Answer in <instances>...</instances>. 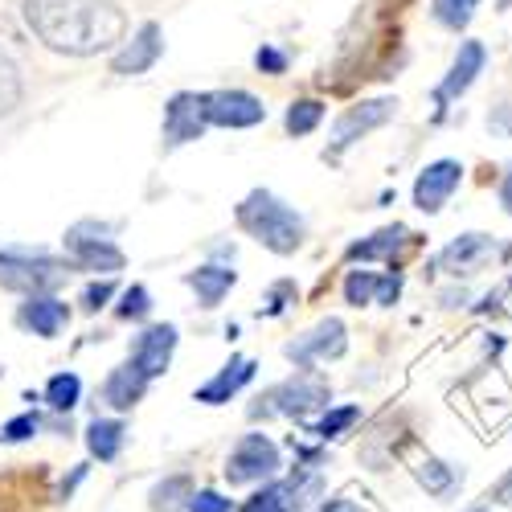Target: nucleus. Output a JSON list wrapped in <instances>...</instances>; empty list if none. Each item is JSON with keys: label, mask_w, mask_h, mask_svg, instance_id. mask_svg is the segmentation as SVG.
I'll return each instance as SVG.
<instances>
[{"label": "nucleus", "mask_w": 512, "mask_h": 512, "mask_svg": "<svg viewBox=\"0 0 512 512\" xmlns=\"http://www.w3.org/2000/svg\"><path fill=\"white\" fill-rule=\"evenodd\" d=\"M320 119H324V103L300 99V103H291V111H287V132L291 136H308V132H316Z\"/></svg>", "instance_id": "obj_24"}, {"label": "nucleus", "mask_w": 512, "mask_h": 512, "mask_svg": "<svg viewBox=\"0 0 512 512\" xmlns=\"http://www.w3.org/2000/svg\"><path fill=\"white\" fill-rule=\"evenodd\" d=\"M234 271L230 267H197L193 275H189V287L197 291V300L205 304V308H218L222 304V295L234 287Z\"/></svg>", "instance_id": "obj_20"}, {"label": "nucleus", "mask_w": 512, "mask_h": 512, "mask_svg": "<svg viewBox=\"0 0 512 512\" xmlns=\"http://www.w3.org/2000/svg\"><path fill=\"white\" fill-rule=\"evenodd\" d=\"M25 21L50 50L70 58L103 54L127 33V17L111 0H25Z\"/></svg>", "instance_id": "obj_1"}, {"label": "nucleus", "mask_w": 512, "mask_h": 512, "mask_svg": "<svg viewBox=\"0 0 512 512\" xmlns=\"http://www.w3.org/2000/svg\"><path fill=\"white\" fill-rule=\"evenodd\" d=\"M193 500L189 492V480L185 476H173V480H164L152 488V512H185Z\"/></svg>", "instance_id": "obj_22"}, {"label": "nucleus", "mask_w": 512, "mask_h": 512, "mask_svg": "<svg viewBox=\"0 0 512 512\" xmlns=\"http://www.w3.org/2000/svg\"><path fill=\"white\" fill-rule=\"evenodd\" d=\"M357 418H361V406H340V410H328V414L316 422V435H320V439H336V435H345Z\"/></svg>", "instance_id": "obj_29"}, {"label": "nucleus", "mask_w": 512, "mask_h": 512, "mask_svg": "<svg viewBox=\"0 0 512 512\" xmlns=\"http://www.w3.org/2000/svg\"><path fill=\"white\" fill-rule=\"evenodd\" d=\"M500 201H504V209L512 213V168H508V177H504V185H500Z\"/></svg>", "instance_id": "obj_37"}, {"label": "nucleus", "mask_w": 512, "mask_h": 512, "mask_svg": "<svg viewBox=\"0 0 512 512\" xmlns=\"http://www.w3.org/2000/svg\"><path fill=\"white\" fill-rule=\"evenodd\" d=\"M66 250L78 271H119L123 267V250L107 238V226H95V222H78L70 234H66Z\"/></svg>", "instance_id": "obj_5"}, {"label": "nucleus", "mask_w": 512, "mask_h": 512, "mask_svg": "<svg viewBox=\"0 0 512 512\" xmlns=\"http://www.w3.org/2000/svg\"><path fill=\"white\" fill-rule=\"evenodd\" d=\"M394 111H398V99H373V103L349 107L345 115H340V123H336V144L361 140L365 132H373V127H381L386 119H394Z\"/></svg>", "instance_id": "obj_14"}, {"label": "nucleus", "mask_w": 512, "mask_h": 512, "mask_svg": "<svg viewBox=\"0 0 512 512\" xmlns=\"http://www.w3.org/2000/svg\"><path fill=\"white\" fill-rule=\"evenodd\" d=\"M263 406H254L250 414L263 418V414H287V418H308L320 406H328V381L316 373H295L291 381L275 386L267 398H259Z\"/></svg>", "instance_id": "obj_4"}, {"label": "nucleus", "mask_w": 512, "mask_h": 512, "mask_svg": "<svg viewBox=\"0 0 512 512\" xmlns=\"http://www.w3.org/2000/svg\"><path fill=\"white\" fill-rule=\"evenodd\" d=\"M459 177H463L459 160H435V164H426L422 173H418V181H414V205L422 213H439L451 201V193L459 189Z\"/></svg>", "instance_id": "obj_9"}, {"label": "nucleus", "mask_w": 512, "mask_h": 512, "mask_svg": "<svg viewBox=\"0 0 512 512\" xmlns=\"http://www.w3.org/2000/svg\"><path fill=\"white\" fill-rule=\"evenodd\" d=\"M144 390H148V377L127 361V365H119L111 377H107V386H103V402H111L115 410H132L140 398H144Z\"/></svg>", "instance_id": "obj_19"}, {"label": "nucleus", "mask_w": 512, "mask_h": 512, "mask_svg": "<svg viewBox=\"0 0 512 512\" xmlns=\"http://www.w3.org/2000/svg\"><path fill=\"white\" fill-rule=\"evenodd\" d=\"M476 9H480V0H435V21L459 33L467 21L476 17Z\"/></svg>", "instance_id": "obj_25"}, {"label": "nucleus", "mask_w": 512, "mask_h": 512, "mask_svg": "<svg viewBox=\"0 0 512 512\" xmlns=\"http://www.w3.org/2000/svg\"><path fill=\"white\" fill-rule=\"evenodd\" d=\"M320 512H361V508H357L353 500H328Z\"/></svg>", "instance_id": "obj_36"}, {"label": "nucleus", "mask_w": 512, "mask_h": 512, "mask_svg": "<svg viewBox=\"0 0 512 512\" xmlns=\"http://www.w3.org/2000/svg\"><path fill=\"white\" fill-rule=\"evenodd\" d=\"M205 132V103L201 95H173V103L164 107V140L168 144H189Z\"/></svg>", "instance_id": "obj_10"}, {"label": "nucleus", "mask_w": 512, "mask_h": 512, "mask_svg": "<svg viewBox=\"0 0 512 512\" xmlns=\"http://www.w3.org/2000/svg\"><path fill=\"white\" fill-rule=\"evenodd\" d=\"M78 394H82V381L74 373H58V377H50V386H46V402L54 410H74Z\"/></svg>", "instance_id": "obj_26"}, {"label": "nucleus", "mask_w": 512, "mask_h": 512, "mask_svg": "<svg viewBox=\"0 0 512 512\" xmlns=\"http://www.w3.org/2000/svg\"><path fill=\"white\" fill-rule=\"evenodd\" d=\"M500 5H512V0H500Z\"/></svg>", "instance_id": "obj_38"}, {"label": "nucleus", "mask_w": 512, "mask_h": 512, "mask_svg": "<svg viewBox=\"0 0 512 512\" xmlns=\"http://www.w3.org/2000/svg\"><path fill=\"white\" fill-rule=\"evenodd\" d=\"M111 291H115L111 283H91V287H87V295H82V304H87L91 312H99V308L111 300Z\"/></svg>", "instance_id": "obj_34"}, {"label": "nucleus", "mask_w": 512, "mask_h": 512, "mask_svg": "<svg viewBox=\"0 0 512 512\" xmlns=\"http://www.w3.org/2000/svg\"><path fill=\"white\" fill-rule=\"evenodd\" d=\"M201 103H205V123L218 127H254L267 119V107L250 91H209L201 95Z\"/></svg>", "instance_id": "obj_8"}, {"label": "nucleus", "mask_w": 512, "mask_h": 512, "mask_svg": "<svg viewBox=\"0 0 512 512\" xmlns=\"http://www.w3.org/2000/svg\"><path fill=\"white\" fill-rule=\"evenodd\" d=\"M123 439H127V426L115 422V418H95V422L87 426V447H91V455L103 459V463H111V459L119 455Z\"/></svg>", "instance_id": "obj_21"}, {"label": "nucleus", "mask_w": 512, "mask_h": 512, "mask_svg": "<svg viewBox=\"0 0 512 512\" xmlns=\"http://www.w3.org/2000/svg\"><path fill=\"white\" fill-rule=\"evenodd\" d=\"M21 103V74L13 66V58L0 50V115H9Z\"/></svg>", "instance_id": "obj_28"}, {"label": "nucleus", "mask_w": 512, "mask_h": 512, "mask_svg": "<svg viewBox=\"0 0 512 512\" xmlns=\"http://www.w3.org/2000/svg\"><path fill=\"white\" fill-rule=\"evenodd\" d=\"M496 250H500V246H496L488 234H459V238L439 254V263H443V271H451V275H476V271H484V267L492 263Z\"/></svg>", "instance_id": "obj_11"}, {"label": "nucleus", "mask_w": 512, "mask_h": 512, "mask_svg": "<svg viewBox=\"0 0 512 512\" xmlns=\"http://www.w3.org/2000/svg\"><path fill=\"white\" fill-rule=\"evenodd\" d=\"M254 66H259L263 74H283L287 70V54L275 50V46H263L259 54H254Z\"/></svg>", "instance_id": "obj_33"}, {"label": "nucleus", "mask_w": 512, "mask_h": 512, "mask_svg": "<svg viewBox=\"0 0 512 512\" xmlns=\"http://www.w3.org/2000/svg\"><path fill=\"white\" fill-rule=\"evenodd\" d=\"M17 320H21V328H29L37 336H58L62 324L70 320V312H66L62 300H54V295H29V300L21 304Z\"/></svg>", "instance_id": "obj_17"}, {"label": "nucleus", "mask_w": 512, "mask_h": 512, "mask_svg": "<svg viewBox=\"0 0 512 512\" xmlns=\"http://www.w3.org/2000/svg\"><path fill=\"white\" fill-rule=\"evenodd\" d=\"M418 484H422L426 492H435V496H447V492L455 488V467H447V463H439V459H426V463L418 467Z\"/></svg>", "instance_id": "obj_27"}, {"label": "nucleus", "mask_w": 512, "mask_h": 512, "mask_svg": "<svg viewBox=\"0 0 512 512\" xmlns=\"http://www.w3.org/2000/svg\"><path fill=\"white\" fill-rule=\"evenodd\" d=\"M398 291H402V279H394V275L353 271V275L345 279V300H349L353 308H361V304H394Z\"/></svg>", "instance_id": "obj_16"}, {"label": "nucleus", "mask_w": 512, "mask_h": 512, "mask_svg": "<svg viewBox=\"0 0 512 512\" xmlns=\"http://www.w3.org/2000/svg\"><path fill=\"white\" fill-rule=\"evenodd\" d=\"M275 472H279V447L267 435H246L226 459V480L230 484H263Z\"/></svg>", "instance_id": "obj_6"}, {"label": "nucleus", "mask_w": 512, "mask_h": 512, "mask_svg": "<svg viewBox=\"0 0 512 512\" xmlns=\"http://www.w3.org/2000/svg\"><path fill=\"white\" fill-rule=\"evenodd\" d=\"M37 414H21V418H13L9 426H5V435H0V439H5V443H25L29 435H37Z\"/></svg>", "instance_id": "obj_31"}, {"label": "nucleus", "mask_w": 512, "mask_h": 512, "mask_svg": "<svg viewBox=\"0 0 512 512\" xmlns=\"http://www.w3.org/2000/svg\"><path fill=\"white\" fill-rule=\"evenodd\" d=\"M484 62H488V50L480 46V41H463L459 46V54H455V62H451V74L443 78V87H439V103H447V99H455V95H463L467 87L476 82V74L484 70Z\"/></svg>", "instance_id": "obj_15"}, {"label": "nucleus", "mask_w": 512, "mask_h": 512, "mask_svg": "<svg viewBox=\"0 0 512 512\" xmlns=\"http://www.w3.org/2000/svg\"><path fill=\"white\" fill-rule=\"evenodd\" d=\"M148 308H152V295H148L144 287H127V291H123V304H119V316H123V320H144Z\"/></svg>", "instance_id": "obj_30"}, {"label": "nucleus", "mask_w": 512, "mask_h": 512, "mask_svg": "<svg viewBox=\"0 0 512 512\" xmlns=\"http://www.w3.org/2000/svg\"><path fill=\"white\" fill-rule=\"evenodd\" d=\"M345 324H340L336 316H328V320H320L316 328H308L304 336H295L291 345H287V357L300 365V369H308V365H316V361H328V357H340L345 353Z\"/></svg>", "instance_id": "obj_7"}, {"label": "nucleus", "mask_w": 512, "mask_h": 512, "mask_svg": "<svg viewBox=\"0 0 512 512\" xmlns=\"http://www.w3.org/2000/svg\"><path fill=\"white\" fill-rule=\"evenodd\" d=\"M291 295V283H279L275 291H271V308H267V316H279L283 312V300Z\"/></svg>", "instance_id": "obj_35"}, {"label": "nucleus", "mask_w": 512, "mask_h": 512, "mask_svg": "<svg viewBox=\"0 0 512 512\" xmlns=\"http://www.w3.org/2000/svg\"><path fill=\"white\" fill-rule=\"evenodd\" d=\"M406 238V230L402 226H390V230H377L369 242H353L349 246V259H381V254H394L398 250V242Z\"/></svg>", "instance_id": "obj_23"}, {"label": "nucleus", "mask_w": 512, "mask_h": 512, "mask_svg": "<svg viewBox=\"0 0 512 512\" xmlns=\"http://www.w3.org/2000/svg\"><path fill=\"white\" fill-rule=\"evenodd\" d=\"M173 349H177V328L173 324H156V328H148L140 336L132 365L152 381V377H160L168 369V361H173Z\"/></svg>", "instance_id": "obj_12"}, {"label": "nucleus", "mask_w": 512, "mask_h": 512, "mask_svg": "<svg viewBox=\"0 0 512 512\" xmlns=\"http://www.w3.org/2000/svg\"><path fill=\"white\" fill-rule=\"evenodd\" d=\"M160 50H164V41H160V25H140V33L127 41V46L115 54V62H111V70L115 74H144V70H152L156 66V58H160Z\"/></svg>", "instance_id": "obj_13"}, {"label": "nucleus", "mask_w": 512, "mask_h": 512, "mask_svg": "<svg viewBox=\"0 0 512 512\" xmlns=\"http://www.w3.org/2000/svg\"><path fill=\"white\" fill-rule=\"evenodd\" d=\"M185 512H230V500L222 496V492H193V500H189V508Z\"/></svg>", "instance_id": "obj_32"}, {"label": "nucleus", "mask_w": 512, "mask_h": 512, "mask_svg": "<svg viewBox=\"0 0 512 512\" xmlns=\"http://www.w3.org/2000/svg\"><path fill=\"white\" fill-rule=\"evenodd\" d=\"M250 377H254V361H250V357H230V365L197 390V402H205V406H222V402H230V398L246 386Z\"/></svg>", "instance_id": "obj_18"}, {"label": "nucleus", "mask_w": 512, "mask_h": 512, "mask_svg": "<svg viewBox=\"0 0 512 512\" xmlns=\"http://www.w3.org/2000/svg\"><path fill=\"white\" fill-rule=\"evenodd\" d=\"M70 279V267L50 259V254H25V250H5L0 254V287L25 291V295H46Z\"/></svg>", "instance_id": "obj_3"}, {"label": "nucleus", "mask_w": 512, "mask_h": 512, "mask_svg": "<svg viewBox=\"0 0 512 512\" xmlns=\"http://www.w3.org/2000/svg\"><path fill=\"white\" fill-rule=\"evenodd\" d=\"M238 222L246 234H254L267 250L275 254H291L295 246L304 242V218L291 205H283L275 193H250L238 205Z\"/></svg>", "instance_id": "obj_2"}]
</instances>
